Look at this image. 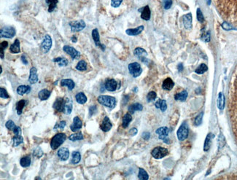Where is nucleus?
Here are the masks:
<instances>
[{"mask_svg": "<svg viewBox=\"0 0 237 180\" xmlns=\"http://www.w3.org/2000/svg\"><path fill=\"white\" fill-rule=\"evenodd\" d=\"M196 15H197V19L199 22H203V15L202 14V12L201 11V9L199 8L197 9V12H196Z\"/></svg>", "mask_w": 237, "mask_h": 180, "instance_id": "obj_54", "label": "nucleus"}, {"mask_svg": "<svg viewBox=\"0 0 237 180\" xmlns=\"http://www.w3.org/2000/svg\"><path fill=\"white\" fill-rule=\"evenodd\" d=\"M183 23L184 28L187 30L192 28V15L191 13H187L183 16Z\"/></svg>", "mask_w": 237, "mask_h": 180, "instance_id": "obj_20", "label": "nucleus"}, {"mask_svg": "<svg viewBox=\"0 0 237 180\" xmlns=\"http://www.w3.org/2000/svg\"><path fill=\"white\" fill-rule=\"evenodd\" d=\"M133 53H134V55H136V56H137L139 59L142 60L143 62L144 61V60H145V57L147 55V51H146L144 49L141 48V47H137V48L135 49L134 51H133Z\"/></svg>", "mask_w": 237, "mask_h": 180, "instance_id": "obj_19", "label": "nucleus"}, {"mask_svg": "<svg viewBox=\"0 0 237 180\" xmlns=\"http://www.w3.org/2000/svg\"><path fill=\"white\" fill-rule=\"evenodd\" d=\"M73 108V103L72 101L70 98H66V99H64V104H63V112L66 114H70L72 111Z\"/></svg>", "mask_w": 237, "mask_h": 180, "instance_id": "obj_14", "label": "nucleus"}, {"mask_svg": "<svg viewBox=\"0 0 237 180\" xmlns=\"http://www.w3.org/2000/svg\"><path fill=\"white\" fill-rule=\"evenodd\" d=\"M57 155L62 161H66L69 157V151L67 148L62 147L60 148L57 152Z\"/></svg>", "mask_w": 237, "mask_h": 180, "instance_id": "obj_13", "label": "nucleus"}, {"mask_svg": "<svg viewBox=\"0 0 237 180\" xmlns=\"http://www.w3.org/2000/svg\"><path fill=\"white\" fill-rule=\"evenodd\" d=\"M71 42H76L77 41V37H76L75 36H72V37H71Z\"/></svg>", "mask_w": 237, "mask_h": 180, "instance_id": "obj_62", "label": "nucleus"}, {"mask_svg": "<svg viewBox=\"0 0 237 180\" xmlns=\"http://www.w3.org/2000/svg\"><path fill=\"white\" fill-rule=\"evenodd\" d=\"M128 70H129L130 74L133 77H139L142 72V69H141L140 64L137 62H133V63H130L128 65Z\"/></svg>", "mask_w": 237, "mask_h": 180, "instance_id": "obj_4", "label": "nucleus"}, {"mask_svg": "<svg viewBox=\"0 0 237 180\" xmlns=\"http://www.w3.org/2000/svg\"><path fill=\"white\" fill-rule=\"evenodd\" d=\"M174 82H173L172 79L171 78H166V79H164V81L163 82V84H162V87L163 89L166 90H170L174 87Z\"/></svg>", "mask_w": 237, "mask_h": 180, "instance_id": "obj_22", "label": "nucleus"}, {"mask_svg": "<svg viewBox=\"0 0 237 180\" xmlns=\"http://www.w3.org/2000/svg\"><path fill=\"white\" fill-rule=\"evenodd\" d=\"M112 127V122H111L110 120H109V117H106H106H104V120L102 121V123H101V126H100L101 130H102L104 132H108L109 130H111Z\"/></svg>", "mask_w": 237, "mask_h": 180, "instance_id": "obj_15", "label": "nucleus"}, {"mask_svg": "<svg viewBox=\"0 0 237 180\" xmlns=\"http://www.w3.org/2000/svg\"><path fill=\"white\" fill-rule=\"evenodd\" d=\"M50 95H51L50 91H49L47 89H42L38 93V97L41 101H45V100L48 99Z\"/></svg>", "mask_w": 237, "mask_h": 180, "instance_id": "obj_25", "label": "nucleus"}, {"mask_svg": "<svg viewBox=\"0 0 237 180\" xmlns=\"http://www.w3.org/2000/svg\"><path fill=\"white\" fill-rule=\"evenodd\" d=\"M138 178L141 180H147L149 179V175L147 173V171L143 168H140L139 169V174H138Z\"/></svg>", "mask_w": 237, "mask_h": 180, "instance_id": "obj_41", "label": "nucleus"}, {"mask_svg": "<svg viewBox=\"0 0 237 180\" xmlns=\"http://www.w3.org/2000/svg\"><path fill=\"white\" fill-rule=\"evenodd\" d=\"M81 160V154L77 151H74L71 154V160L70 163L71 164H77Z\"/></svg>", "mask_w": 237, "mask_h": 180, "instance_id": "obj_30", "label": "nucleus"}, {"mask_svg": "<svg viewBox=\"0 0 237 180\" xmlns=\"http://www.w3.org/2000/svg\"><path fill=\"white\" fill-rule=\"evenodd\" d=\"M224 144H225V138H224V136H222V135H221V136H219V148H220V147H222Z\"/></svg>", "mask_w": 237, "mask_h": 180, "instance_id": "obj_56", "label": "nucleus"}, {"mask_svg": "<svg viewBox=\"0 0 237 180\" xmlns=\"http://www.w3.org/2000/svg\"><path fill=\"white\" fill-rule=\"evenodd\" d=\"M63 50L65 52H66L67 54H69L72 59H77V58H79V56H80V52L77 51V50H76L75 48H74L73 47H71V46H68V45L63 46Z\"/></svg>", "mask_w": 237, "mask_h": 180, "instance_id": "obj_10", "label": "nucleus"}, {"mask_svg": "<svg viewBox=\"0 0 237 180\" xmlns=\"http://www.w3.org/2000/svg\"><path fill=\"white\" fill-rule=\"evenodd\" d=\"M28 81L31 84H35L38 82V75L37 70L35 67H31L30 69V74Z\"/></svg>", "mask_w": 237, "mask_h": 180, "instance_id": "obj_18", "label": "nucleus"}, {"mask_svg": "<svg viewBox=\"0 0 237 180\" xmlns=\"http://www.w3.org/2000/svg\"><path fill=\"white\" fill-rule=\"evenodd\" d=\"M163 7L164 9H168L172 5V1L171 0H163Z\"/></svg>", "mask_w": 237, "mask_h": 180, "instance_id": "obj_52", "label": "nucleus"}, {"mask_svg": "<svg viewBox=\"0 0 237 180\" xmlns=\"http://www.w3.org/2000/svg\"><path fill=\"white\" fill-rule=\"evenodd\" d=\"M97 101L101 105L106 106L109 109H113L117 103L115 98L110 95H99L97 98Z\"/></svg>", "mask_w": 237, "mask_h": 180, "instance_id": "obj_1", "label": "nucleus"}, {"mask_svg": "<svg viewBox=\"0 0 237 180\" xmlns=\"http://www.w3.org/2000/svg\"><path fill=\"white\" fill-rule=\"evenodd\" d=\"M155 106L157 109H160L162 111H165L167 109L166 101H165V100H163V99L158 100V101L155 102Z\"/></svg>", "mask_w": 237, "mask_h": 180, "instance_id": "obj_31", "label": "nucleus"}, {"mask_svg": "<svg viewBox=\"0 0 237 180\" xmlns=\"http://www.w3.org/2000/svg\"><path fill=\"white\" fill-rule=\"evenodd\" d=\"M176 136L179 141H184L188 136V127L187 124L183 123L180 125L176 132Z\"/></svg>", "mask_w": 237, "mask_h": 180, "instance_id": "obj_6", "label": "nucleus"}, {"mask_svg": "<svg viewBox=\"0 0 237 180\" xmlns=\"http://www.w3.org/2000/svg\"><path fill=\"white\" fill-rule=\"evenodd\" d=\"M208 70V67L206 64L204 63H201L196 69H195V73L198 74H202L203 73L206 72V71Z\"/></svg>", "mask_w": 237, "mask_h": 180, "instance_id": "obj_44", "label": "nucleus"}, {"mask_svg": "<svg viewBox=\"0 0 237 180\" xmlns=\"http://www.w3.org/2000/svg\"><path fill=\"white\" fill-rule=\"evenodd\" d=\"M217 106L220 110L224 109L225 106V97L222 93H219L217 98Z\"/></svg>", "mask_w": 237, "mask_h": 180, "instance_id": "obj_37", "label": "nucleus"}, {"mask_svg": "<svg viewBox=\"0 0 237 180\" xmlns=\"http://www.w3.org/2000/svg\"><path fill=\"white\" fill-rule=\"evenodd\" d=\"M150 9L149 8V6H145L144 7L142 8V11H141V17L142 19L145 20H148L150 18Z\"/></svg>", "mask_w": 237, "mask_h": 180, "instance_id": "obj_28", "label": "nucleus"}, {"mask_svg": "<svg viewBox=\"0 0 237 180\" xmlns=\"http://www.w3.org/2000/svg\"><path fill=\"white\" fill-rule=\"evenodd\" d=\"M69 139L71 141H79V140L83 139V135L82 133H73L71 134L69 136Z\"/></svg>", "mask_w": 237, "mask_h": 180, "instance_id": "obj_40", "label": "nucleus"}, {"mask_svg": "<svg viewBox=\"0 0 237 180\" xmlns=\"http://www.w3.org/2000/svg\"><path fill=\"white\" fill-rule=\"evenodd\" d=\"M63 104H64V99L61 98V97H58V98H56L55 102L53 103V107L56 111L61 112V111H63Z\"/></svg>", "mask_w": 237, "mask_h": 180, "instance_id": "obj_16", "label": "nucleus"}, {"mask_svg": "<svg viewBox=\"0 0 237 180\" xmlns=\"http://www.w3.org/2000/svg\"><path fill=\"white\" fill-rule=\"evenodd\" d=\"M21 61H22V63H23V64L24 65H27L28 64V61H27V59L26 58V57H25V55H23L21 56Z\"/></svg>", "mask_w": 237, "mask_h": 180, "instance_id": "obj_61", "label": "nucleus"}, {"mask_svg": "<svg viewBox=\"0 0 237 180\" xmlns=\"http://www.w3.org/2000/svg\"><path fill=\"white\" fill-rule=\"evenodd\" d=\"M92 37H93V39L94 41V43L96 47H99L102 50H105V46L101 44V42H100L99 33H98V31L97 28H94L92 31Z\"/></svg>", "mask_w": 237, "mask_h": 180, "instance_id": "obj_11", "label": "nucleus"}, {"mask_svg": "<svg viewBox=\"0 0 237 180\" xmlns=\"http://www.w3.org/2000/svg\"><path fill=\"white\" fill-rule=\"evenodd\" d=\"M168 149L162 146H157L154 148L151 152V154L155 159H161L168 154Z\"/></svg>", "mask_w": 237, "mask_h": 180, "instance_id": "obj_3", "label": "nucleus"}, {"mask_svg": "<svg viewBox=\"0 0 237 180\" xmlns=\"http://www.w3.org/2000/svg\"><path fill=\"white\" fill-rule=\"evenodd\" d=\"M187 98V92L186 90H182L180 93H178L174 95V98L176 101H184Z\"/></svg>", "mask_w": 237, "mask_h": 180, "instance_id": "obj_32", "label": "nucleus"}, {"mask_svg": "<svg viewBox=\"0 0 237 180\" xmlns=\"http://www.w3.org/2000/svg\"><path fill=\"white\" fill-rule=\"evenodd\" d=\"M27 101L26 100H20V101H19L17 102L16 103V111H17V114H18V115H20V114H21L22 113V111H23V108H24V106H26Z\"/></svg>", "mask_w": 237, "mask_h": 180, "instance_id": "obj_33", "label": "nucleus"}, {"mask_svg": "<svg viewBox=\"0 0 237 180\" xmlns=\"http://www.w3.org/2000/svg\"><path fill=\"white\" fill-rule=\"evenodd\" d=\"M143 109V106L139 103H135L128 106V111L131 114H133L136 111H141Z\"/></svg>", "mask_w": 237, "mask_h": 180, "instance_id": "obj_29", "label": "nucleus"}, {"mask_svg": "<svg viewBox=\"0 0 237 180\" xmlns=\"http://www.w3.org/2000/svg\"><path fill=\"white\" fill-rule=\"evenodd\" d=\"M66 121L62 120V121H61V122H57V123L55 125V126H54L53 129L54 130H55V129L60 128V129H61V130H63V129L65 128V126H66Z\"/></svg>", "mask_w": 237, "mask_h": 180, "instance_id": "obj_49", "label": "nucleus"}, {"mask_svg": "<svg viewBox=\"0 0 237 180\" xmlns=\"http://www.w3.org/2000/svg\"><path fill=\"white\" fill-rule=\"evenodd\" d=\"M12 141H13V146H18L19 144H22L23 142V138L20 135H15L13 138H12Z\"/></svg>", "mask_w": 237, "mask_h": 180, "instance_id": "obj_42", "label": "nucleus"}, {"mask_svg": "<svg viewBox=\"0 0 237 180\" xmlns=\"http://www.w3.org/2000/svg\"><path fill=\"white\" fill-rule=\"evenodd\" d=\"M182 69H183V67H182V63H180V64H179V66H178V69H179V71H182Z\"/></svg>", "mask_w": 237, "mask_h": 180, "instance_id": "obj_63", "label": "nucleus"}, {"mask_svg": "<svg viewBox=\"0 0 237 180\" xmlns=\"http://www.w3.org/2000/svg\"><path fill=\"white\" fill-rule=\"evenodd\" d=\"M5 127L7 129H9V130L13 131V130L15 129V127H16V125H15V123H14V122L12 120H8L7 122H6Z\"/></svg>", "mask_w": 237, "mask_h": 180, "instance_id": "obj_48", "label": "nucleus"}, {"mask_svg": "<svg viewBox=\"0 0 237 180\" xmlns=\"http://www.w3.org/2000/svg\"><path fill=\"white\" fill-rule=\"evenodd\" d=\"M61 85L62 87L63 86H66L68 87L69 90H72L74 88V86H75V84H74V81L71 79H62L61 81Z\"/></svg>", "mask_w": 237, "mask_h": 180, "instance_id": "obj_23", "label": "nucleus"}, {"mask_svg": "<svg viewBox=\"0 0 237 180\" xmlns=\"http://www.w3.org/2000/svg\"><path fill=\"white\" fill-rule=\"evenodd\" d=\"M9 50L12 53H19L20 52V41L18 39H15L13 44H11L10 47H9Z\"/></svg>", "mask_w": 237, "mask_h": 180, "instance_id": "obj_26", "label": "nucleus"}, {"mask_svg": "<svg viewBox=\"0 0 237 180\" xmlns=\"http://www.w3.org/2000/svg\"><path fill=\"white\" fill-rule=\"evenodd\" d=\"M222 27L224 28V29H225V30H230V29H231V28H232V26H230V25H229L228 23H225H225H222Z\"/></svg>", "mask_w": 237, "mask_h": 180, "instance_id": "obj_60", "label": "nucleus"}, {"mask_svg": "<svg viewBox=\"0 0 237 180\" xmlns=\"http://www.w3.org/2000/svg\"><path fill=\"white\" fill-rule=\"evenodd\" d=\"M97 112V106L96 105H93L89 107V116L92 117L93 114H95Z\"/></svg>", "mask_w": 237, "mask_h": 180, "instance_id": "obj_53", "label": "nucleus"}, {"mask_svg": "<svg viewBox=\"0 0 237 180\" xmlns=\"http://www.w3.org/2000/svg\"><path fill=\"white\" fill-rule=\"evenodd\" d=\"M8 46V42H6V41H4L1 43V51H0V57H1V59H4V49L7 48V47Z\"/></svg>", "mask_w": 237, "mask_h": 180, "instance_id": "obj_45", "label": "nucleus"}, {"mask_svg": "<svg viewBox=\"0 0 237 180\" xmlns=\"http://www.w3.org/2000/svg\"><path fill=\"white\" fill-rule=\"evenodd\" d=\"M52 47V39L50 35L46 34L44 36L43 41L41 43V49L44 53H47L49 52Z\"/></svg>", "mask_w": 237, "mask_h": 180, "instance_id": "obj_8", "label": "nucleus"}, {"mask_svg": "<svg viewBox=\"0 0 237 180\" xmlns=\"http://www.w3.org/2000/svg\"><path fill=\"white\" fill-rule=\"evenodd\" d=\"M33 155L35 156V157H37V158H39V157H42L43 155V152L41 149L40 147H36V149H34L33 151Z\"/></svg>", "mask_w": 237, "mask_h": 180, "instance_id": "obj_47", "label": "nucleus"}, {"mask_svg": "<svg viewBox=\"0 0 237 180\" xmlns=\"http://www.w3.org/2000/svg\"><path fill=\"white\" fill-rule=\"evenodd\" d=\"M35 179H41V178L40 177H38V176H37V177L35 178Z\"/></svg>", "mask_w": 237, "mask_h": 180, "instance_id": "obj_64", "label": "nucleus"}, {"mask_svg": "<svg viewBox=\"0 0 237 180\" xmlns=\"http://www.w3.org/2000/svg\"><path fill=\"white\" fill-rule=\"evenodd\" d=\"M123 0H111V6L113 7H117L120 5Z\"/></svg>", "mask_w": 237, "mask_h": 180, "instance_id": "obj_55", "label": "nucleus"}, {"mask_svg": "<svg viewBox=\"0 0 237 180\" xmlns=\"http://www.w3.org/2000/svg\"><path fill=\"white\" fill-rule=\"evenodd\" d=\"M46 3L48 4V12H51L55 9L58 0H46Z\"/></svg>", "mask_w": 237, "mask_h": 180, "instance_id": "obj_39", "label": "nucleus"}, {"mask_svg": "<svg viewBox=\"0 0 237 180\" xmlns=\"http://www.w3.org/2000/svg\"><path fill=\"white\" fill-rule=\"evenodd\" d=\"M155 133L158 135V138L160 139L163 140L164 142L168 143V140L169 139H168L167 136H168V133H169V130H168V128L167 127H160V128H158L155 130Z\"/></svg>", "mask_w": 237, "mask_h": 180, "instance_id": "obj_9", "label": "nucleus"}, {"mask_svg": "<svg viewBox=\"0 0 237 180\" xmlns=\"http://www.w3.org/2000/svg\"><path fill=\"white\" fill-rule=\"evenodd\" d=\"M53 62L57 63L59 66H67L69 61L66 58H63V57H58V58H55L53 60Z\"/></svg>", "mask_w": 237, "mask_h": 180, "instance_id": "obj_34", "label": "nucleus"}, {"mask_svg": "<svg viewBox=\"0 0 237 180\" xmlns=\"http://www.w3.org/2000/svg\"><path fill=\"white\" fill-rule=\"evenodd\" d=\"M0 96H1V98H4V99L9 98V95L8 93H7V90H6L4 88H3V87H1V88H0Z\"/></svg>", "mask_w": 237, "mask_h": 180, "instance_id": "obj_51", "label": "nucleus"}, {"mask_svg": "<svg viewBox=\"0 0 237 180\" xmlns=\"http://www.w3.org/2000/svg\"><path fill=\"white\" fill-rule=\"evenodd\" d=\"M66 138V136L63 133H58L55 134L50 141V147L52 149H58L60 146L63 144Z\"/></svg>", "mask_w": 237, "mask_h": 180, "instance_id": "obj_2", "label": "nucleus"}, {"mask_svg": "<svg viewBox=\"0 0 237 180\" xmlns=\"http://www.w3.org/2000/svg\"><path fill=\"white\" fill-rule=\"evenodd\" d=\"M20 164L23 168H26V167L29 166L30 164H31V157H30V156L26 155L22 157L20 160Z\"/></svg>", "mask_w": 237, "mask_h": 180, "instance_id": "obj_35", "label": "nucleus"}, {"mask_svg": "<svg viewBox=\"0 0 237 180\" xmlns=\"http://www.w3.org/2000/svg\"><path fill=\"white\" fill-rule=\"evenodd\" d=\"M132 120V116L129 113H127L125 114V115L123 116V122H122V125H123V128H127V127L129 125L130 122Z\"/></svg>", "mask_w": 237, "mask_h": 180, "instance_id": "obj_36", "label": "nucleus"}, {"mask_svg": "<svg viewBox=\"0 0 237 180\" xmlns=\"http://www.w3.org/2000/svg\"><path fill=\"white\" fill-rule=\"evenodd\" d=\"M211 133H209L206 136V139H205V142H204V145H203V150L205 152H207L208 150L210 148L211 145Z\"/></svg>", "mask_w": 237, "mask_h": 180, "instance_id": "obj_38", "label": "nucleus"}, {"mask_svg": "<svg viewBox=\"0 0 237 180\" xmlns=\"http://www.w3.org/2000/svg\"><path fill=\"white\" fill-rule=\"evenodd\" d=\"M15 33H16V31H15V28L10 26H4L0 30V34H1V37L8 38V39H11V38L13 37L15 35Z\"/></svg>", "mask_w": 237, "mask_h": 180, "instance_id": "obj_5", "label": "nucleus"}, {"mask_svg": "<svg viewBox=\"0 0 237 180\" xmlns=\"http://www.w3.org/2000/svg\"><path fill=\"white\" fill-rule=\"evenodd\" d=\"M76 69H77V70H79V71H85V70L87 69L86 62L83 60L79 61L78 63L77 64V66H76Z\"/></svg>", "mask_w": 237, "mask_h": 180, "instance_id": "obj_43", "label": "nucleus"}, {"mask_svg": "<svg viewBox=\"0 0 237 180\" xmlns=\"http://www.w3.org/2000/svg\"><path fill=\"white\" fill-rule=\"evenodd\" d=\"M203 113L201 112L195 119V125L198 126L201 124L202 122V119H203Z\"/></svg>", "mask_w": 237, "mask_h": 180, "instance_id": "obj_50", "label": "nucleus"}, {"mask_svg": "<svg viewBox=\"0 0 237 180\" xmlns=\"http://www.w3.org/2000/svg\"><path fill=\"white\" fill-rule=\"evenodd\" d=\"M82 127V120L79 119V117L76 116L73 118V123L70 125V129L71 131L76 132L77 130H80Z\"/></svg>", "mask_w": 237, "mask_h": 180, "instance_id": "obj_12", "label": "nucleus"}, {"mask_svg": "<svg viewBox=\"0 0 237 180\" xmlns=\"http://www.w3.org/2000/svg\"><path fill=\"white\" fill-rule=\"evenodd\" d=\"M137 132H138L137 129H136V128H133L129 130V134L131 135V136H135L136 133H137Z\"/></svg>", "mask_w": 237, "mask_h": 180, "instance_id": "obj_59", "label": "nucleus"}, {"mask_svg": "<svg viewBox=\"0 0 237 180\" xmlns=\"http://www.w3.org/2000/svg\"><path fill=\"white\" fill-rule=\"evenodd\" d=\"M31 91V87L28 85H20L17 88V93L20 95L28 94Z\"/></svg>", "mask_w": 237, "mask_h": 180, "instance_id": "obj_24", "label": "nucleus"}, {"mask_svg": "<svg viewBox=\"0 0 237 180\" xmlns=\"http://www.w3.org/2000/svg\"><path fill=\"white\" fill-rule=\"evenodd\" d=\"M76 101L79 104H84L87 101V96L82 92H79L75 95Z\"/></svg>", "mask_w": 237, "mask_h": 180, "instance_id": "obj_27", "label": "nucleus"}, {"mask_svg": "<svg viewBox=\"0 0 237 180\" xmlns=\"http://www.w3.org/2000/svg\"><path fill=\"white\" fill-rule=\"evenodd\" d=\"M143 30H144V26H140L135 28H128L125 31V33L129 36H136L140 34Z\"/></svg>", "mask_w": 237, "mask_h": 180, "instance_id": "obj_21", "label": "nucleus"}, {"mask_svg": "<svg viewBox=\"0 0 237 180\" xmlns=\"http://www.w3.org/2000/svg\"><path fill=\"white\" fill-rule=\"evenodd\" d=\"M13 132L14 133H15V135H20L22 133L21 128H20L19 126H16L13 130Z\"/></svg>", "mask_w": 237, "mask_h": 180, "instance_id": "obj_58", "label": "nucleus"}, {"mask_svg": "<svg viewBox=\"0 0 237 180\" xmlns=\"http://www.w3.org/2000/svg\"><path fill=\"white\" fill-rule=\"evenodd\" d=\"M117 87V83L115 80L113 79H110L106 80L105 82V88L106 90H107L108 91L113 92L114 90H116Z\"/></svg>", "mask_w": 237, "mask_h": 180, "instance_id": "obj_17", "label": "nucleus"}, {"mask_svg": "<svg viewBox=\"0 0 237 180\" xmlns=\"http://www.w3.org/2000/svg\"><path fill=\"white\" fill-rule=\"evenodd\" d=\"M69 26L71 27V31L72 32H78V31H80L82 29H84L86 25H85V21L83 20H79L70 22Z\"/></svg>", "mask_w": 237, "mask_h": 180, "instance_id": "obj_7", "label": "nucleus"}, {"mask_svg": "<svg viewBox=\"0 0 237 180\" xmlns=\"http://www.w3.org/2000/svg\"><path fill=\"white\" fill-rule=\"evenodd\" d=\"M156 97H157V94L155 92H154V91L149 92L148 94L147 95V101H148V102L153 101L156 98Z\"/></svg>", "mask_w": 237, "mask_h": 180, "instance_id": "obj_46", "label": "nucleus"}, {"mask_svg": "<svg viewBox=\"0 0 237 180\" xmlns=\"http://www.w3.org/2000/svg\"><path fill=\"white\" fill-rule=\"evenodd\" d=\"M141 137L144 138V140H149V137H150V133L147 131L144 132V133H142V135H141Z\"/></svg>", "mask_w": 237, "mask_h": 180, "instance_id": "obj_57", "label": "nucleus"}]
</instances>
